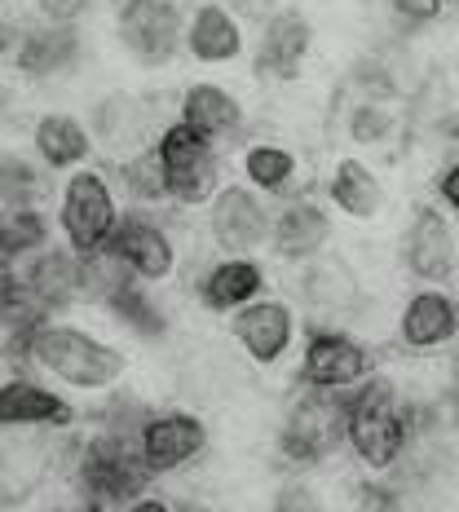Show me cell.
Listing matches in <instances>:
<instances>
[{
	"mask_svg": "<svg viewBox=\"0 0 459 512\" xmlns=\"http://www.w3.org/2000/svg\"><path fill=\"white\" fill-rule=\"evenodd\" d=\"M407 437H411V415L402 411L398 384L371 371L354 389V398H349V424H345L349 451L358 455L362 468L384 473V468H393L402 460Z\"/></svg>",
	"mask_w": 459,
	"mask_h": 512,
	"instance_id": "6da1fadb",
	"label": "cell"
},
{
	"mask_svg": "<svg viewBox=\"0 0 459 512\" xmlns=\"http://www.w3.org/2000/svg\"><path fill=\"white\" fill-rule=\"evenodd\" d=\"M27 358L40 371H49L53 380L71 384V389H111L128 367L115 345H102L98 336L80 332V327H62V323L36 327Z\"/></svg>",
	"mask_w": 459,
	"mask_h": 512,
	"instance_id": "7a4b0ae2",
	"label": "cell"
},
{
	"mask_svg": "<svg viewBox=\"0 0 459 512\" xmlns=\"http://www.w3.org/2000/svg\"><path fill=\"white\" fill-rule=\"evenodd\" d=\"M151 482H155V468L146 464L137 437L102 429L80 460V486L93 504H137Z\"/></svg>",
	"mask_w": 459,
	"mask_h": 512,
	"instance_id": "3957f363",
	"label": "cell"
},
{
	"mask_svg": "<svg viewBox=\"0 0 459 512\" xmlns=\"http://www.w3.org/2000/svg\"><path fill=\"white\" fill-rule=\"evenodd\" d=\"M159 159H164L168 173V199L181 208H204L217 199L221 190V159H217V142L199 128H190L186 120L168 124L159 133Z\"/></svg>",
	"mask_w": 459,
	"mask_h": 512,
	"instance_id": "277c9868",
	"label": "cell"
},
{
	"mask_svg": "<svg viewBox=\"0 0 459 512\" xmlns=\"http://www.w3.org/2000/svg\"><path fill=\"white\" fill-rule=\"evenodd\" d=\"M349 424V398H336L332 389H309L292 402L287 424L279 433V446L292 464H323L340 451Z\"/></svg>",
	"mask_w": 459,
	"mask_h": 512,
	"instance_id": "5b68a950",
	"label": "cell"
},
{
	"mask_svg": "<svg viewBox=\"0 0 459 512\" xmlns=\"http://www.w3.org/2000/svg\"><path fill=\"white\" fill-rule=\"evenodd\" d=\"M62 234H67V248H76L80 256L106 248V239L120 226V212H115V195L106 186L102 173L93 168H76L62 186Z\"/></svg>",
	"mask_w": 459,
	"mask_h": 512,
	"instance_id": "8992f818",
	"label": "cell"
},
{
	"mask_svg": "<svg viewBox=\"0 0 459 512\" xmlns=\"http://www.w3.org/2000/svg\"><path fill=\"white\" fill-rule=\"evenodd\" d=\"M120 40L142 67H164L186 45V23L173 0H124L120 5Z\"/></svg>",
	"mask_w": 459,
	"mask_h": 512,
	"instance_id": "52a82bcc",
	"label": "cell"
},
{
	"mask_svg": "<svg viewBox=\"0 0 459 512\" xmlns=\"http://www.w3.org/2000/svg\"><path fill=\"white\" fill-rule=\"evenodd\" d=\"M208 230L226 256H248L256 252L274 230V217H265L261 199L248 186H221L217 199L208 204Z\"/></svg>",
	"mask_w": 459,
	"mask_h": 512,
	"instance_id": "ba28073f",
	"label": "cell"
},
{
	"mask_svg": "<svg viewBox=\"0 0 459 512\" xmlns=\"http://www.w3.org/2000/svg\"><path fill=\"white\" fill-rule=\"evenodd\" d=\"M371 376V354L345 332H314L301 354V380L309 389H358Z\"/></svg>",
	"mask_w": 459,
	"mask_h": 512,
	"instance_id": "9c48e42d",
	"label": "cell"
},
{
	"mask_svg": "<svg viewBox=\"0 0 459 512\" xmlns=\"http://www.w3.org/2000/svg\"><path fill=\"white\" fill-rule=\"evenodd\" d=\"M230 332H234V340H239L243 354H248L256 367H274V362H279L287 349H292L296 318H292V309H287L283 301H274V296H261V301L234 309Z\"/></svg>",
	"mask_w": 459,
	"mask_h": 512,
	"instance_id": "30bf717a",
	"label": "cell"
},
{
	"mask_svg": "<svg viewBox=\"0 0 459 512\" xmlns=\"http://www.w3.org/2000/svg\"><path fill=\"white\" fill-rule=\"evenodd\" d=\"M137 442H142V455L146 464L159 473H177L181 464H190L199 451L208 446V429L199 415H186V411H164V415H151V420L142 424V433H137Z\"/></svg>",
	"mask_w": 459,
	"mask_h": 512,
	"instance_id": "8fae6325",
	"label": "cell"
},
{
	"mask_svg": "<svg viewBox=\"0 0 459 512\" xmlns=\"http://www.w3.org/2000/svg\"><path fill=\"white\" fill-rule=\"evenodd\" d=\"M106 248L120 256L128 270H133V279H142V283H164L177 270L173 239L146 217H120V226L106 239Z\"/></svg>",
	"mask_w": 459,
	"mask_h": 512,
	"instance_id": "7c38bea8",
	"label": "cell"
},
{
	"mask_svg": "<svg viewBox=\"0 0 459 512\" xmlns=\"http://www.w3.org/2000/svg\"><path fill=\"white\" fill-rule=\"evenodd\" d=\"M309 45H314V27L301 9H274L261 27V45H256V71L270 80H296L305 67Z\"/></svg>",
	"mask_w": 459,
	"mask_h": 512,
	"instance_id": "4fadbf2b",
	"label": "cell"
},
{
	"mask_svg": "<svg viewBox=\"0 0 459 512\" xmlns=\"http://www.w3.org/2000/svg\"><path fill=\"white\" fill-rule=\"evenodd\" d=\"M398 340L415 354H433V349L459 340V305L437 287L415 292L398 318Z\"/></svg>",
	"mask_w": 459,
	"mask_h": 512,
	"instance_id": "5bb4252c",
	"label": "cell"
},
{
	"mask_svg": "<svg viewBox=\"0 0 459 512\" xmlns=\"http://www.w3.org/2000/svg\"><path fill=\"white\" fill-rule=\"evenodd\" d=\"M407 270L420 283H446L455 274V234L437 208H415L407 230Z\"/></svg>",
	"mask_w": 459,
	"mask_h": 512,
	"instance_id": "9a60e30c",
	"label": "cell"
},
{
	"mask_svg": "<svg viewBox=\"0 0 459 512\" xmlns=\"http://www.w3.org/2000/svg\"><path fill=\"white\" fill-rule=\"evenodd\" d=\"M76 420L67 398H58L53 389L36 380H5L0 384V424L5 429H67Z\"/></svg>",
	"mask_w": 459,
	"mask_h": 512,
	"instance_id": "2e32d148",
	"label": "cell"
},
{
	"mask_svg": "<svg viewBox=\"0 0 459 512\" xmlns=\"http://www.w3.org/2000/svg\"><path fill=\"white\" fill-rule=\"evenodd\" d=\"M327 239H332V221L314 199H287L270 230V243L283 261H314Z\"/></svg>",
	"mask_w": 459,
	"mask_h": 512,
	"instance_id": "e0dca14e",
	"label": "cell"
},
{
	"mask_svg": "<svg viewBox=\"0 0 459 512\" xmlns=\"http://www.w3.org/2000/svg\"><path fill=\"white\" fill-rule=\"evenodd\" d=\"M186 53L195 62H204V67L234 62L243 53V23L221 5V0H208V5H199L195 18L186 23Z\"/></svg>",
	"mask_w": 459,
	"mask_h": 512,
	"instance_id": "ac0fdd59",
	"label": "cell"
},
{
	"mask_svg": "<svg viewBox=\"0 0 459 512\" xmlns=\"http://www.w3.org/2000/svg\"><path fill=\"white\" fill-rule=\"evenodd\" d=\"M23 283L45 309H62L84 296V256L76 248H45L27 265Z\"/></svg>",
	"mask_w": 459,
	"mask_h": 512,
	"instance_id": "d6986e66",
	"label": "cell"
},
{
	"mask_svg": "<svg viewBox=\"0 0 459 512\" xmlns=\"http://www.w3.org/2000/svg\"><path fill=\"white\" fill-rule=\"evenodd\" d=\"M76 58H80V31L67 27V23L31 27L27 36L18 40V49H14L18 71H23V76H31V80L58 76V71H67Z\"/></svg>",
	"mask_w": 459,
	"mask_h": 512,
	"instance_id": "ffe728a7",
	"label": "cell"
},
{
	"mask_svg": "<svg viewBox=\"0 0 459 512\" xmlns=\"http://www.w3.org/2000/svg\"><path fill=\"white\" fill-rule=\"evenodd\" d=\"M265 292V270L248 256H226L204 274V305L217 314H234V309L261 301Z\"/></svg>",
	"mask_w": 459,
	"mask_h": 512,
	"instance_id": "44dd1931",
	"label": "cell"
},
{
	"mask_svg": "<svg viewBox=\"0 0 459 512\" xmlns=\"http://www.w3.org/2000/svg\"><path fill=\"white\" fill-rule=\"evenodd\" d=\"M327 195H332V204L345 212V217L354 221H371L376 212L384 208V186L380 177L371 173L362 159L345 155L340 164L332 168V181H327Z\"/></svg>",
	"mask_w": 459,
	"mask_h": 512,
	"instance_id": "7402d4cb",
	"label": "cell"
},
{
	"mask_svg": "<svg viewBox=\"0 0 459 512\" xmlns=\"http://www.w3.org/2000/svg\"><path fill=\"white\" fill-rule=\"evenodd\" d=\"M181 120L217 142V137H226L239 128L243 106L230 89H221V84H190V89L181 93Z\"/></svg>",
	"mask_w": 459,
	"mask_h": 512,
	"instance_id": "603a6c76",
	"label": "cell"
},
{
	"mask_svg": "<svg viewBox=\"0 0 459 512\" xmlns=\"http://www.w3.org/2000/svg\"><path fill=\"white\" fill-rule=\"evenodd\" d=\"M31 142H36L40 159H45L49 168H80L84 159H89L93 142H89V128H84L76 115H40L36 133H31Z\"/></svg>",
	"mask_w": 459,
	"mask_h": 512,
	"instance_id": "cb8c5ba5",
	"label": "cell"
},
{
	"mask_svg": "<svg viewBox=\"0 0 459 512\" xmlns=\"http://www.w3.org/2000/svg\"><path fill=\"white\" fill-rule=\"evenodd\" d=\"M243 177L265 195H283L296 177V155L279 142H252L243 151Z\"/></svg>",
	"mask_w": 459,
	"mask_h": 512,
	"instance_id": "d4e9b609",
	"label": "cell"
},
{
	"mask_svg": "<svg viewBox=\"0 0 459 512\" xmlns=\"http://www.w3.org/2000/svg\"><path fill=\"white\" fill-rule=\"evenodd\" d=\"M45 248H49V217L36 204L0 212V252H5L9 261L27 256V252H45Z\"/></svg>",
	"mask_w": 459,
	"mask_h": 512,
	"instance_id": "484cf974",
	"label": "cell"
},
{
	"mask_svg": "<svg viewBox=\"0 0 459 512\" xmlns=\"http://www.w3.org/2000/svg\"><path fill=\"white\" fill-rule=\"evenodd\" d=\"M106 309H111L115 318L128 327V332H137V336H146V340H159L168 332V318H164V309H159L151 296L142 292L137 283H128V287H120V292L106 301Z\"/></svg>",
	"mask_w": 459,
	"mask_h": 512,
	"instance_id": "4316f807",
	"label": "cell"
},
{
	"mask_svg": "<svg viewBox=\"0 0 459 512\" xmlns=\"http://www.w3.org/2000/svg\"><path fill=\"white\" fill-rule=\"evenodd\" d=\"M124 186L137 204H164L168 199V173L164 159H159V146H146L124 164Z\"/></svg>",
	"mask_w": 459,
	"mask_h": 512,
	"instance_id": "83f0119b",
	"label": "cell"
},
{
	"mask_svg": "<svg viewBox=\"0 0 459 512\" xmlns=\"http://www.w3.org/2000/svg\"><path fill=\"white\" fill-rule=\"evenodd\" d=\"M354 274L345 270L340 261H314L309 265V274H305V296L314 305H323V309H345L349 301H354Z\"/></svg>",
	"mask_w": 459,
	"mask_h": 512,
	"instance_id": "f1b7e54d",
	"label": "cell"
},
{
	"mask_svg": "<svg viewBox=\"0 0 459 512\" xmlns=\"http://www.w3.org/2000/svg\"><path fill=\"white\" fill-rule=\"evenodd\" d=\"M128 283H133V270H128L111 248H98V252L84 256V301H102L106 305Z\"/></svg>",
	"mask_w": 459,
	"mask_h": 512,
	"instance_id": "f546056e",
	"label": "cell"
},
{
	"mask_svg": "<svg viewBox=\"0 0 459 512\" xmlns=\"http://www.w3.org/2000/svg\"><path fill=\"white\" fill-rule=\"evenodd\" d=\"M40 195V173L23 155L0 151V204L5 208H27Z\"/></svg>",
	"mask_w": 459,
	"mask_h": 512,
	"instance_id": "4dcf8cb0",
	"label": "cell"
},
{
	"mask_svg": "<svg viewBox=\"0 0 459 512\" xmlns=\"http://www.w3.org/2000/svg\"><path fill=\"white\" fill-rule=\"evenodd\" d=\"M133 124H137V102L124 98V93L106 98L98 111H93V133H98L102 146H124V142H133Z\"/></svg>",
	"mask_w": 459,
	"mask_h": 512,
	"instance_id": "1f68e13d",
	"label": "cell"
},
{
	"mask_svg": "<svg viewBox=\"0 0 459 512\" xmlns=\"http://www.w3.org/2000/svg\"><path fill=\"white\" fill-rule=\"evenodd\" d=\"M393 133V115L384 111L380 102H362L354 115H349V137L354 142H384Z\"/></svg>",
	"mask_w": 459,
	"mask_h": 512,
	"instance_id": "d6a6232c",
	"label": "cell"
},
{
	"mask_svg": "<svg viewBox=\"0 0 459 512\" xmlns=\"http://www.w3.org/2000/svg\"><path fill=\"white\" fill-rule=\"evenodd\" d=\"M27 301H36V296L27 292V283H23V274L14 270V261L0 252V314H9V309H23Z\"/></svg>",
	"mask_w": 459,
	"mask_h": 512,
	"instance_id": "836d02e7",
	"label": "cell"
},
{
	"mask_svg": "<svg viewBox=\"0 0 459 512\" xmlns=\"http://www.w3.org/2000/svg\"><path fill=\"white\" fill-rule=\"evenodd\" d=\"M389 9L407 27H424V23H433V18H442L446 0H389Z\"/></svg>",
	"mask_w": 459,
	"mask_h": 512,
	"instance_id": "e575fe53",
	"label": "cell"
},
{
	"mask_svg": "<svg viewBox=\"0 0 459 512\" xmlns=\"http://www.w3.org/2000/svg\"><path fill=\"white\" fill-rule=\"evenodd\" d=\"M36 9L45 14V23H76L93 9V0H36Z\"/></svg>",
	"mask_w": 459,
	"mask_h": 512,
	"instance_id": "d590c367",
	"label": "cell"
},
{
	"mask_svg": "<svg viewBox=\"0 0 459 512\" xmlns=\"http://www.w3.org/2000/svg\"><path fill=\"white\" fill-rule=\"evenodd\" d=\"M354 512H407V504H402V495H393V490L367 486V490H358Z\"/></svg>",
	"mask_w": 459,
	"mask_h": 512,
	"instance_id": "8d00e7d4",
	"label": "cell"
},
{
	"mask_svg": "<svg viewBox=\"0 0 459 512\" xmlns=\"http://www.w3.org/2000/svg\"><path fill=\"white\" fill-rule=\"evenodd\" d=\"M437 195H442L446 204H451V208L459 212V164H451L442 177H437Z\"/></svg>",
	"mask_w": 459,
	"mask_h": 512,
	"instance_id": "74e56055",
	"label": "cell"
},
{
	"mask_svg": "<svg viewBox=\"0 0 459 512\" xmlns=\"http://www.w3.org/2000/svg\"><path fill=\"white\" fill-rule=\"evenodd\" d=\"M221 5H226L230 14H243V18H265L274 0H221Z\"/></svg>",
	"mask_w": 459,
	"mask_h": 512,
	"instance_id": "f35d334b",
	"label": "cell"
},
{
	"mask_svg": "<svg viewBox=\"0 0 459 512\" xmlns=\"http://www.w3.org/2000/svg\"><path fill=\"white\" fill-rule=\"evenodd\" d=\"M128 512H173V504H168V499H151V495H142L137 504H128Z\"/></svg>",
	"mask_w": 459,
	"mask_h": 512,
	"instance_id": "ab89813d",
	"label": "cell"
},
{
	"mask_svg": "<svg viewBox=\"0 0 459 512\" xmlns=\"http://www.w3.org/2000/svg\"><path fill=\"white\" fill-rule=\"evenodd\" d=\"M18 40H23V36H14V27L0 23V58H5V53H14V49H18Z\"/></svg>",
	"mask_w": 459,
	"mask_h": 512,
	"instance_id": "60d3db41",
	"label": "cell"
},
{
	"mask_svg": "<svg viewBox=\"0 0 459 512\" xmlns=\"http://www.w3.org/2000/svg\"><path fill=\"white\" fill-rule=\"evenodd\" d=\"M106 504H89V508H58V512H102Z\"/></svg>",
	"mask_w": 459,
	"mask_h": 512,
	"instance_id": "b9f144b4",
	"label": "cell"
},
{
	"mask_svg": "<svg viewBox=\"0 0 459 512\" xmlns=\"http://www.w3.org/2000/svg\"><path fill=\"white\" fill-rule=\"evenodd\" d=\"M0 212H5V204H0Z\"/></svg>",
	"mask_w": 459,
	"mask_h": 512,
	"instance_id": "7bdbcfd3",
	"label": "cell"
},
{
	"mask_svg": "<svg viewBox=\"0 0 459 512\" xmlns=\"http://www.w3.org/2000/svg\"><path fill=\"white\" fill-rule=\"evenodd\" d=\"M455 424H459V415H455Z\"/></svg>",
	"mask_w": 459,
	"mask_h": 512,
	"instance_id": "ee69618b",
	"label": "cell"
}]
</instances>
